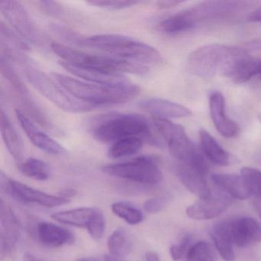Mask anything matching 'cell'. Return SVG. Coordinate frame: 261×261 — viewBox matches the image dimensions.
I'll use <instances>...</instances> for the list:
<instances>
[{
  "mask_svg": "<svg viewBox=\"0 0 261 261\" xmlns=\"http://www.w3.org/2000/svg\"><path fill=\"white\" fill-rule=\"evenodd\" d=\"M258 119H259V121L261 123V114H259V116H258Z\"/></svg>",
  "mask_w": 261,
  "mask_h": 261,
  "instance_id": "obj_45",
  "label": "cell"
},
{
  "mask_svg": "<svg viewBox=\"0 0 261 261\" xmlns=\"http://www.w3.org/2000/svg\"><path fill=\"white\" fill-rule=\"evenodd\" d=\"M21 224L7 202L0 201V253L1 259L10 256L16 250L20 236Z\"/></svg>",
  "mask_w": 261,
  "mask_h": 261,
  "instance_id": "obj_13",
  "label": "cell"
},
{
  "mask_svg": "<svg viewBox=\"0 0 261 261\" xmlns=\"http://www.w3.org/2000/svg\"><path fill=\"white\" fill-rule=\"evenodd\" d=\"M249 2L207 1L200 3L163 20L160 27L163 33L176 35L189 31L198 24L225 17L247 8Z\"/></svg>",
  "mask_w": 261,
  "mask_h": 261,
  "instance_id": "obj_4",
  "label": "cell"
},
{
  "mask_svg": "<svg viewBox=\"0 0 261 261\" xmlns=\"http://www.w3.org/2000/svg\"><path fill=\"white\" fill-rule=\"evenodd\" d=\"M91 133L94 139L102 143H114L123 139L138 137L151 146H163V143L154 134L147 119L139 114H103L94 119Z\"/></svg>",
  "mask_w": 261,
  "mask_h": 261,
  "instance_id": "obj_1",
  "label": "cell"
},
{
  "mask_svg": "<svg viewBox=\"0 0 261 261\" xmlns=\"http://www.w3.org/2000/svg\"><path fill=\"white\" fill-rule=\"evenodd\" d=\"M181 4H182L181 1H160L157 3V7L161 10H167L173 8Z\"/></svg>",
  "mask_w": 261,
  "mask_h": 261,
  "instance_id": "obj_36",
  "label": "cell"
},
{
  "mask_svg": "<svg viewBox=\"0 0 261 261\" xmlns=\"http://www.w3.org/2000/svg\"><path fill=\"white\" fill-rule=\"evenodd\" d=\"M153 124L163 137L169 152L179 164L193 168L207 175L208 172L207 162L191 141L182 126L160 118H153Z\"/></svg>",
  "mask_w": 261,
  "mask_h": 261,
  "instance_id": "obj_7",
  "label": "cell"
},
{
  "mask_svg": "<svg viewBox=\"0 0 261 261\" xmlns=\"http://www.w3.org/2000/svg\"><path fill=\"white\" fill-rule=\"evenodd\" d=\"M25 74L29 82L40 94L65 112L81 114L97 108L73 97L57 82L39 70L30 68L27 70Z\"/></svg>",
  "mask_w": 261,
  "mask_h": 261,
  "instance_id": "obj_8",
  "label": "cell"
},
{
  "mask_svg": "<svg viewBox=\"0 0 261 261\" xmlns=\"http://www.w3.org/2000/svg\"><path fill=\"white\" fill-rule=\"evenodd\" d=\"M53 77L73 97L97 108L126 103L137 97L140 91V87L130 82L122 85H101L59 73L53 74Z\"/></svg>",
  "mask_w": 261,
  "mask_h": 261,
  "instance_id": "obj_2",
  "label": "cell"
},
{
  "mask_svg": "<svg viewBox=\"0 0 261 261\" xmlns=\"http://www.w3.org/2000/svg\"><path fill=\"white\" fill-rule=\"evenodd\" d=\"M247 19H248L249 22H255V23H261V7L256 9L254 11L252 12V13L249 15Z\"/></svg>",
  "mask_w": 261,
  "mask_h": 261,
  "instance_id": "obj_37",
  "label": "cell"
},
{
  "mask_svg": "<svg viewBox=\"0 0 261 261\" xmlns=\"http://www.w3.org/2000/svg\"><path fill=\"white\" fill-rule=\"evenodd\" d=\"M60 65L68 72L85 82L101 85H117L127 83L129 81L123 74H111L89 68L75 66L60 61Z\"/></svg>",
  "mask_w": 261,
  "mask_h": 261,
  "instance_id": "obj_18",
  "label": "cell"
},
{
  "mask_svg": "<svg viewBox=\"0 0 261 261\" xmlns=\"http://www.w3.org/2000/svg\"><path fill=\"white\" fill-rule=\"evenodd\" d=\"M76 194H77V192L74 189H65V190L62 191V192L60 193V196L62 197V198H65V199L71 200V198L75 196Z\"/></svg>",
  "mask_w": 261,
  "mask_h": 261,
  "instance_id": "obj_38",
  "label": "cell"
},
{
  "mask_svg": "<svg viewBox=\"0 0 261 261\" xmlns=\"http://www.w3.org/2000/svg\"><path fill=\"white\" fill-rule=\"evenodd\" d=\"M22 261H46L44 259H40V258L36 257V256L33 254H25L22 258Z\"/></svg>",
  "mask_w": 261,
  "mask_h": 261,
  "instance_id": "obj_40",
  "label": "cell"
},
{
  "mask_svg": "<svg viewBox=\"0 0 261 261\" xmlns=\"http://www.w3.org/2000/svg\"><path fill=\"white\" fill-rule=\"evenodd\" d=\"M113 213L124 220L131 225L140 224L144 219V215L140 209L125 201L114 203L111 206Z\"/></svg>",
  "mask_w": 261,
  "mask_h": 261,
  "instance_id": "obj_29",
  "label": "cell"
},
{
  "mask_svg": "<svg viewBox=\"0 0 261 261\" xmlns=\"http://www.w3.org/2000/svg\"><path fill=\"white\" fill-rule=\"evenodd\" d=\"M51 49L57 55L62 62H67L75 66L89 68L111 74H146L149 72V67L130 61L108 55H92L62 44L53 42Z\"/></svg>",
  "mask_w": 261,
  "mask_h": 261,
  "instance_id": "obj_6",
  "label": "cell"
},
{
  "mask_svg": "<svg viewBox=\"0 0 261 261\" xmlns=\"http://www.w3.org/2000/svg\"><path fill=\"white\" fill-rule=\"evenodd\" d=\"M186 261H216V259L210 244L205 241H199L189 247Z\"/></svg>",
  "mask_w": 261,
  "mask_h": 261,
  "instance_id": "obj_30",
  "label": "cell"
},
{
  "mask_svg": "<svg viewBox=\"0 0 261 261\" xmlns=\"http://www.w3.org/2000/svg\"><path fill=\"white\" fill-rule=\"evenodd\" d=\"M211 238L221 257L225 261H233L235 259L233 244L222 235L212 230Z\"/></svg>",
  "mask_w": 261,
  "mask_h": 261,
  "instance_id": "obj_31",
  "label": "cell"
},
{
  "mask_svg": "<svg viewBox=\"0 0 261 261\" xmlns=\"http://www.w3.org/2000/svg\"><path fill=\"white\" fill-rule=\"evenodd\" d=\"M16 115L29 140L36 147L51 155H62L66 152L63 146L40 130L20 110H16Z\"/></svg>",
  "mask_w": 261,
  "mask_h": 261,
  "instance_id": "obj_14",
  "label": "cell"
},
{
  "mask_svg": "<svg viewBox=\"0 0 261 261\" xmlns=\"http://www.w3.org/2000/svg\"><path fill=\"white\" fill-rule=\"evenodd\" d=\"M77 261H98L97 259H94L92 257H84L80 258V259H77Z\"/></svg>",
  "mask_w": 261,
  "mask_h": 261,
  "instance_id": "obj_43",
  "label": "cell"
},
{
  "mask_svg": "<svg viewBox=\"0 0 261 261\" xmlns=\"http://www.w3.org/2000/svg\"><path fill=\"white\" fill-rule=\"evenodd\" d=\"M37 235L39 241L49 247H62L74 241V235L71 230L46 221L39 223Z\"/></svg>",
  "mask_w": 261,
  "mask_h": 261,
  "instance_id": "obj_19",
  "label": "cell"
},
{
  "mask_svg": "<svg viewBox=\"0 0 261 261\" xmlns=\"http://www.w3.org/2000/svg\"><path fill=\"white\" fill-rule=\"evenodd\" d=\"M189 244H190V237L186 236L181 240L179 244L172 245L170 247V254L172 259L178 261L182 259L183 256L187 254Z\"/></svg>",
  "mask_w": 261,
  "mask_h": 261,
  "instance_id": "obj_33",
  "label": "cell"
},
{
  "mask_svg": "<svg viewBox=\"0 0 261 261\" xmlns=\"http://www.w3.org/2000/svg\"><path fill=\"white\" fill-rule=\"evenodd\" d=\"M110 254L123 258L130 253L133 241L126 229L118 228L114 230L108 240Z\"/></svg>",
  "mask_w": 261,
  "mask_h": 261,
  "instance_id": "obj_26",
  "label": "cell"
},
{
  "mask_svg": "<svg viewBox=\"0 0 261 261\" xmlns=\"http://www.w3.org/2000/svg\"><path fill=\"white\" fill-rule=\"evenodd\" d=\"M200 142L203 153L207 160L219 166H227L230 163V155L217 140L205 129L199 131Z\"/></svg>",
  "mask_w": 261,
  "mask_h": 261,
  "instance_id": "obj_24",
  "label": "cell"
},
{
  "mask_svg": "<svg viewBox=\"0 0 261 261\" xmlns=\"http://www.w3.org/2000/svg\"><path fill=\"white\" fill-rule=\"evenodd\" d=\"M255 208L257 212L258 216L261 220V198H256L254 201Z\"/></svg>",
  "mask_w": 261,
  "mask_h": 261,
  "instance_id": "obj_41",
  "label": "cell"
},
{
  "mask_svg": "<svg viewBox=\"0 0 261 261\" xmlns=\"http://www.w3.org/2000/svg\"><path fill=\"white\" fill-rule=\"evenodd\" d=\"M176 174L180 181L186 189L200 198L212 196V192L206 181V175L197 169L185 165L178 164Z\"/></svg>",
  "mask_w": 261,
  "mask_h": 261,
  "instance_id": "obj_20",
  "label": "cell"
},
{
  "mask_svg": "<svg viewBox=\"0 0 261 261\" xmlns=\"http://www.w3.org/2000/svg\"><path fill=\"white\" fill-rule=\"evenodd\" d=\"M97 207H82L51 215V218L61 224L84 227L88 230L94 220L101 213Z\"/></svg>",
  "mask_w": 261,
  "mask_h": 261,
  "instance_id": "obj_21",
  "label": "cell"
},
{
  "mask_svg": "<svg viewBox=\"0 0 261 261\" xmlns=\"http://www.w3.org/2000/svg\"><path fill=\"white\" fill-rule=\"evenodd\" d=\"M105 261H123L122 258L113 256L111 254H108L105 256Z\"/></svg>",
  "mask_w": 261,
  "mask_h": 261,
  "instance_id": "obj_42",
  "label": "cell"
},
{
  "mask_svg": "<svg viewBox=\"0 0 261 261\" xmlns=\"http://www.w3.org/2000/svg\"><path fill=\"white\" fill-rule=\"evenodd\" d=\"M19 169L25 176L38 181H45L50 177L49 166L39 159H28L19 165Z\"/></svg>",
  "mask_w": 261,
  "mask_h": 261,
  "instance_id": "obj_28",
  "label": "cell"
},
{
  "mask_svg": "<svg viewBox=\"0 0 261 261\" xmlns=\"http://www.w3.org/2000/svg\"><path fill=\"white\" fill-rule=\"evenodd\" d=\"M255 46L258 47V48H261V42H256V43H255Z\"/></svg>",
  "mask_w": 261,
  "mask_h": 261,
  "instance_id": "obj_44",
  "label": "cell"
},
{
  "mask_svg": "<svg viewBox=\"0 0 261 261\" xmlns=\"http://www.w3.org/2000/svg\"><path fill=\"white\" fill-rule=\"evenodd\" d=\"M248 53L242 48L221 44L200 47L188 59V69L193 75L211 79L218 74L227 77L236 62Z\"/></svg>",
  "mask_w": 261,
  "mask_h": 261,
  "instance_id": "obj_5",
  "label": "cell"
},
{
  "mask_svg": "<svg viewBox=\"0 0 261 261\" xmlns=\"http://www.w3.org/2000/svg\"><path fill=\"white\" fill-rule=\"evenodd\" d=\"M140 109L154 116V118H185L192 116L190 109L170 100L161 98L145 99L139 103Z\"/></svg>",
  "mask_w": 261,
  "mask_h": 261,
  "instance_id": "obj_16",
  "label": "cell"
},
{
  "mask_svg": "<svg viewBox=\"0 0 261 261\" xmlns=\"http://www.w3.org/2000/svg\"><path fill=\"white\" fill-rule=\"evenodd\" d=\"M143 143V140L138 137L123 139L112 143L108 151V155L112 159L130 156L141 149Z\"/></svg>",
  "mask_w": 261,
  "mask_h": 261,
  "instance_id": "obj_27",
  "label": "cell"
},
{
  "mask_svg": "<svg viewBox=\"0 0 261 261\" xmlns=\"http://www.w3.org/2000/svg\"><path fill=\"white\" fill-rule=\"evenodd\" d=\"M77 44L146 66L158 65L163 61L162 55L153 47L123 35L102 34L80 37Z\"/></svg>",
  "mask_w": 261,
  "mask_h": 261,
  "instance_id": "obj_3",
  "label": "cell"
},
{
  "mask_svg": "<svg viewBox=\"0 0 261 261\" xmlns=\"http://www.w3.org/2000/svg\"><path fill=\"white\" fill-rule=\"evenodd\" d=\"M230 201L225 197L212 196L200 198L186 208V215L195 220H210L220 216L229 206Z\"/></svg>",
  "mask_w": 261,
  "mask_h": 261,
  "instance_id": "obj_17",
  "label": "cell"
},
{
  "mask_svg": "<svg viewBox=\"0 0 261 261\" xmlns=\"http://www.w3.org/2000/svg\"><path fill=\"white\" fill-rule=\"evenodd\" d=\"M256 76H261V59H254L247 55L237 62L227 77L234 83L243 84Z\"/></svg>",
  "mask_w": 261,
  "mask_h": 261,
  "instance_id": "obj_25",
  "label": "cell"
},
{
  "mask_svg": "<svg viewBox=\"0 0 261 261\" xmlns=\"http://www.w3.org/2000/svg\"><path fill=\"white\" fill-rule=\"evenodd\" d=\"M140 2L137 1H88L87 4L98 8L105 9L108 10H121L124 9L130 8Z\"/></svg>",
  "mask_w": 261,
  "mask_h": 261,
  "instance_id": "obj_32",
  "label": "cell"
},
{
  "mask_svg": "<svg viewBox=\"0 0 261 261\" xmlns=\"http://www.w3.org/2000/svg\"><path fill=\"white\" fill-rule=\"evenodd\" d=\"M213 231L225 237L239 247L261 242V225L254 218L240 217L224 220L215 224Z\"/></svg>",
  "mask_w": 261,
  "mask_h": 261,
  "instance_id": "obj_10",
  "label": "cell"
},
{
  "mask_svg": "<svg viewBox=\"0 0 261 261\" xmlns=\"http://www.w3.org/2000/svg\"><path fill=\"white\" fill-rule=\"evenodd\" d=\"M0 11L22 39L35 45L42 44V36L20 2L7 0L0 3Z\"/></svg>",
  "mask_w": 261,
  "mask_h": 261,
  "instance_id": "obj_11",
  "label": "cell"
},
{
  "mask_svg": "<svg viewBox=\"0 0 261 261\" xmlns=\"http://www.w3.org/2000/svg\"><path fill=\"white\" fill-rule=\"evenodd\" d=\"M212 179L220 189L235 199L246 200L252 196L241 175L215 173Z\"/></svg>",
  "mask_w": 261,
  "mask_h": 261,
  "instance_id": "obj_22",
  "label": "cell"
},
{
  "mask_svg": "<svg viewBox=\"0 0 261 261\" xmlns=\"http://www.w3.org/2000/svg\"><path fill=\"white\" fill-rule=\"evenodd\" d=\"M40 4L42 10L50 16L59 17V16H62L64 13L62 7L57 3L51 2V1H42Z\"/></svg>",
  "mask_w": 261,
  "mask_h": 261,
  "instance_id": "obj_35",
  "label": "cell"
},
{
  "mask_svg": "<svg viewBox=\"0 0 261 261\" xmlns=\"http://www.w3.org/2000/svg\"><path fill=\"white\" fill-rule=\"evenodd\" d=\"M225 99L219 91H213L209 97L211 117L218 132L223 137L233 138L240 132V127L234 120L226 114Z\"/></svg>",
  "mask_w": 261,
  "mask_h": 261,
  "instance_id": "obj_15",
  "label": "cell"
},
{
  "mask_svg": "<svg viewBox=\"0 0 261 261\" xmlns=\"http://www.w3.org/2000/svg\"><path fill=\"white\" fill-rule=\"evenodd\" d=\"M1 188L21 202L38 204L44 207H54L70 201L60 195H49L16 180L10 179L3 172H1Z\"/></svg>",
  "mask_w": 261,
  "mask_h": 261,
  "instance_id": "obj_12",
  "label": "cell"
},
{
  "mask_svg": "<svg viewBox=\"0 0 261 261\" xmlns=\"http://www.w3.org/2000/svg\"><path fill=\"white\" fill-rule=\"evenodd\" d=\"M166 198L163 196L155 197L147 200L144 203V210L149 213H158L164 209L166 205Z\"/></svg>",
  "mask_w": 261,
  "mask_h": 261,
  "instance_id": "obj_34",
  "label": "cell"
},
{
  "mask_svg": "<svg viewBox=\"0 0 261 261\" xmlns=\"http://www.w3.org/2000/svg\"><path fill=\"white\" fill-rule=\"evenodd\" d=\"M102 171L111 176L145 185L159 184L163 177L157 162L146 155L124 163L105 165Z\"/></svg>",
  "mask_w": 261,
  "mask_h": 261,
  "instance_id": "obj_9",
  "label": "cell"
},
{
  "mask_svg": "<svg viewBox=\"0 0 261 261\" xmlns=\"http://www.w3.org/2000/svg\"><path fill=\"white\" fill-rule=\"evenodd\" d=\"M0 122H1V134L6 147L8 149L10 155L13 157L15 161L20 164L23 157L24 146L20 137L17 131L12 124L8 115L4 110L0 111Z\"/></svg>",
  "mask_w": 261,
  "mask_h": 261,
  "instance_id": "obj_23",
  "label": "cell"
},
{
  "mask_svg": "<svg viewBox=\"0 0 261 261\" xmlns=\"http://www.w3.org/2000/svg\"><path fill=\"white\" fill-rule=\"evenodd\" d=\"M146 261H160V259L155 252L148 251L146 253Z\"/></svg>",
  "mask_w": 261,
  "mask_h": 261,
  "instance_id": "obj_39",
  "label": "cell"
},
{
  "mask_svg": "<svg viewBox=\"0 0 261 261\" xmlns=\"http://www.w3.org/2000/svg\"><path fill=\"white\" fill-rule=\"evenodd\" d=\"M257 198H261V196L260 197H257Z\"/></svg>",
  "mask_w": 261,
  "mask_h": 261,
  "instance_id": "obj_46",
  "label": "cell"
}]
</instances>
